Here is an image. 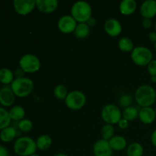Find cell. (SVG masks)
<instances>
[{"mask_svg":"<svg viewBox=\"0 0 156 156\" xmlns=\"http://www.w3.org/2000/svg\"><path fill=\"white\" fill-rule=\"evenodd\" d=\"M134 99L141 108L152 107L156 101V91L152 85H142L136 88L134 93Z\"/></svg>","mask_w":156,"mask_h":156,"instance_id":"6da1fadb","label":"cell"},{"mask_svg":"<svg viewBox=\"0 0 156 156\" xmlns=\"http://www.w3.org/2000/svg\"><path fill=\"white\" fill-rule=\"evenodd\" d=\"M14 152L19 156H30L36 154V141L31 137L21 136L17 139L14 143Z\"/></svg>","mask_w":156,"mask_h":156,"instance_id":"7a4b0ae2","label":"cell"},{"mask_svg":"<svg viewBox=\"0 0 156 156\" xmlns=\"http://www.w3.org/2000/svg\"><path fill=\"white\" fill-rule=\"evenodd\" d=\"M10 87L16 97L26 98L33 92L34 83L30 78L22 77L15 79Z\"/></svg>","mask_w":156,"mask_h":156,"instance_id":"3957f363","label":"cell"},{"mask_svg":"<svg viewBox=\"0 0 156 156\" xmlns=\"http://www.w3.org/2000/svg\"><path fill=\"white\" fill-rule=\"evenodd\" d=\"M70 15L78 23H86L92 16V8L87 2L78 1L72 6Z\"/></svg>","mask_w":156,"mask_h":156,"instance_id":"277c9868","label":"cell"},{"mask_svg":"<svg viewBox=\"0 0 156 156\" xmlns=\"http://www.w3.org/2000/svg\"><path fill=\"white\" fill-rule=\"evenodd\" d=\"M131 59L135 65L139 66H147L153 59L152 50L144 46L135 47L130 54Z\"/></svg>","mask_w":156,"mask_h":156,"instance_id":"5b68a950","label":"cell"},{"mask_svg":"<svg viewBox=\"0 0 156 156\" xmlns=\"http://www.w3.org/2000/svg\"><path fill=\"white\" fill-rule=\"evenodd\" d=\"M101 117L103 121L108 124H117L122 118V111L120 107L114 104L105 105L101 110Z\"/></svg>","mask_w":156,"mask_h":156,"instance_id":"8992f818","label":"cell"},{"mask_svg":"<svg viewBox=\"0 0 156 156\" xmlns=\"http://www.w3.org/2000/svg\"><path fill=\"white\" fill-rule=\"evenodd\" d=\"M19 68L24 71V73L33 74L39 71L41 68V60L39 58L32 53H27L23 55L20 59Z\"/></svg>","mask_w":156,"mask_h":156,"instance_id":"52a82bcc","label":"cell"},{"mask_svg":"<svg viewBox=\"0 0 156 156\" xmlns=\"http://www.w3.org/2000/svg\"><path fill=\"white\" fill-rule=\"evenodd\" d=\"M87 98L85 93L79 90L69 91L65 99L66 106L72 111H79L85 107Z\"/></svg>","mask_w":156,"mask_h":156,"instance_id":"ba28073f","label":"cell"},{"mask_svg":"<svg viewBox=\"0 0 156 156\" xmlns=\"http://www.w3.org/2000/svg\"><path fill=\"white\" fill-rule=\"evenodd\" d=\"M78 22L71 15H65L61 16L57 21V27L59 31L65 34L74 33Z\"/></svg>","mask_w":156,"mask_h":156,"instance_id":"9c48e42d","label":"cell"},{"mask_svg":"<svg viewBox=\"0 0 156 156\" xmlns=\"http://www.w3.org/2000/svg\"><path fill=\"white\" fill-rule=\"evenodd\" d=\"M13 7L18 15L26 16L36 8V0H15Z\"/></svg>","mask_w":156,"mask_h":156,"instance_id":"30bf717a","label":"cell"},{"mask_svg":"<svg viewBox=\"0 0 156 156\" xmlns=\"http://www.w3.org/2000/svg\"><path fill=\"white\" fill-rule=\"evenodd\" d=\"M104 29L108 35L111 37H116L120 36L121 34L123 27L120 21L114 18H109L105 21L104 24Z\"/></svg>","mask_w":156,"mask_h":156,"instance_id":"8fae6325","label":"cell"},{"mask_svg":"<svg viewBox=\"0 0 156 156\" xmlns=\"http://www.w3.org/2000/svg\"><path fill=\"white\" fill-rule=\"evenodd\" d=\"M94 156H113L114 151L111 149L109 142L105 140H98L93 146Z\"/></svg>","mask_w":156,"mask_h":156,"instance_id":"7c38bea8","label":"cell"},{"mask_svg":"<svg viewBox=\"0 0 156 156\" xmlns=\"http://www.w3.org/2000/svg\"><path fill=\"white\" fill-rule=\"evenodd\" d=\"M15 98L11 87L5 86L0 89V105L4 108L12 107L15 101Z\"/></svg>","mask_w":156,"mask_h":156,"instance_id":"4fadbf2b","label":"cell"},{"mask_svg":"<svg viewBox=\"0 0 156 156\" xmlns=\"http://www.w3.org/2000/svg\"><path fill=\"white\" fill-rule=\"evenodd\" d=\"M140 15L143 18H149L156 16V1L155 0H146L140 7Z\"/></svg>","mask_w":156,"mask_h":156,"instance_id":"5bb4252c","label":"cell"},{"mask_svg":"<svg viewBox=\"0 0 156 156\" xmlns=\"http://www.w3.org/2000/svg\"><path fill=\"white\" fill-rule=\"evenodd\" d=\"M140 122L145 125L152 124L156 120L155 108L152 107L141 108L139 111V117Z\"/></svg>","mask_w":156,"mask_h":156,"instance_id":"9a60e30c","label":"cell"},{"mask_svg":"<svg viewBox=\"0 0 156 156\" xmlns=\"http://www.w3.org/2000/svg\"><path fill=\"white\" fill-rule=\"evenodd\" d=\"M57 0H36V8L44 14H52L57 9Z\"/></svg>","mask_w":156,"mask_h":156,"instance_id":"2e32d148","label":"cell"},{"mask_svg":"<svg viewBox=\"0 0 156 156\" xmlns=\"http://www.w3.org/2000/svg\"><path fill=\"white\" fill-rule=\"evenodd\" d=\"M137 3L135 0H123L119 5V11L124 16H129L136 12Z\"/></svg>","mask_w":156,"mask_h":156,"instance_id":"e0dca14e","label":"cell"},{"mask_svg":"<svg viewBox=\"0 0 156 156\" xmlns=\"http://www.w3.org/2000/svg\"><path fill=\"white\" fill-rule=\"evenodd\" d=\"M109 144L113 151L120 152L127 148V141L126 138L120 135H115L109 140Z\"/></svg>","mask_w":156,"mask_h":156,"instance_id":"ac0fdd59","label":"cell"},{"mask_svg":"<svg viewBox=\"0 0 156 156\" xmlns=\"http://www.w3.org/2000/svg\"><path fill=\"white\" fill-rule=\"evenodd\" d=\"M17 136V131L13 126H8L0 130V140L3 143H11L15 139Z\"/></svg>","mask_w":156,"mask_h":156,"instance_id":"d6986e66","label":"cell"},{"mask_svg":"<svg viewBox=\"0 0 156 156\" xmlns=\"http://www.w3.org/2000/svg\"><path fill=\"white\" fill-rule=\"evenodd\" d=\"M91 34V27L86 23H78L74 34L78 39H86Z\"/></svg>","mask_w":156,"mask_h":156,"instance_id":"ffe728a7","label":"cell"},{"mask_svg":"<svg viewBox=\"0 0 156 156\" xmlns=\"http://www.w3.org/2000/svg\"><path fill=\"white\" fill-rule=\"evenodd\" d=\"M53 143V140L50 136L47 134H42L36 140V145L37 149L41 151H46L50 148Z\"/></svg>","mask_w":156,"mask_h":156,"instance_id":"44dd1931","label":"cell"},{"mask_svg":"<svg viewBox=\"0 0 156 156\" xmlns=\"http://www.w3.org/2000/svg\"><path fill=\"white\" fill-rule=\"evenodd\" d=\"M9 112L11 120H14V121L19 122L23 119H24L25 110L23 107L20 106V105H15V106L12 107Z\"/></svg>","mask_w":156,"mask_h":156,"instance_id":"7402d4cb","label":"cell"},{"mask_svg":"<svg viewBox=\"0 0 156 156\" xmlns=\"http://www.w3.org/2000/svg\"><path fill=\"white\" fill-rule=\"evenodd\" d=\"M15 79V74L10 69H0V83L6 85H11Z\"/></svg>","mask_w":156,"mask_h":156,"instance_id":"603a6c76","label":"cell"},{"mask_svg":"<svg viewBox=\"0 0 156 156\" xmlns=\"http://www.w3.org/2000/svg\"><path fill=\"white\" fill-rule=\"evenodd\" d=\"M118 48L124 53H131L135 48L133 41L127 37H121L118 41Z\"/></svg>","mask_w":156,"mask_h":156,"instance_id":"cb8c5ba5","label":"cell"},{"mask_svg":"<svg viewBox=\"0 0 156 156\" xmlns=\"http://www.w3.org/2000/svg\"><path fill=\"white\" fill-rule=\"evenodd\" d=\"M144 148L140 143H132L126 148V156H143Z\"/></svg>","mask_w":156,"mask_h":156,"instance_id":"d4e9b609","label":"cell"},{"mask_svg":"<svg viewBox=\"0 0 156 156\" xmlns=\"http://www.w3.org/2000/svg\"><path fill=\"white\" fill-rule=\"evenodd\" d=\"M139 111L140 110L135 106H130L123 109L122 111V117L129 122L133 121L139 117Z\"/></svg>","mask_w":156,"mask_h":156,"instance_id":"484cf974","label":"cell"},{"mask_svg":"<svg viewBox=\"0 0 156 156\" xmlns=\"http://www.w3.org/2000/svg\"><path fill=\"white\" fill-rule=\"evenodd\" d=\"M11 121L9 111L3 107H0V130L10 126Z\"/></svg>","mask_w":156,"mask_h":156,"instance_id":"4316f807","label":"cell"},{"mask_svg":"<svg viewBox=\"0 0 156 156\" xmlns=\"http://www.w3.org/2000/svg\"><path fill=\"white\" fill-rule=\"evenodd\" d=\"M114 133H115V129L114 127V125L105 123L101 129V139L107 141H109L112 137H114L115 136Z\"/></svg>","mask_w":156,"mask_h":156,"instance_id":"83f0119b","label":"cell"},{"mask_svg":"<svg viewBox=\"0 0 156 156\" xmlns=\"http://www.w3.org/2000/svg\"><path fill=\"white\" fill-rule=\"evenodd\" d=\"M68 94V88L63 84H59L53 89V94H54L55 98L58 100L65 101Z\"/></svg>","mask_w":156,"mask_h":156,"instance_id":"f1b7e54d","label":"cell"},{"mask_svg":"<svg viewBox=\"0 0 156 156\" xmlns=\"http://www.w3.org/2000/svg\"><path fill=\"white\" fill-rule=\"evenodd\" d=\"M18 127L22 133H29L33 129V123L29 119H23L18 123Z\"/></svg>","mask_w":156,"mask_h":156,"instance_id":"f546056e","label":"cell"},{"mask_svg":"<svg viewBox=\"0 0 156 156\" xmlns=\"http://www.w3.org/2000/svg\"><path fill=\"white\" fill-rule=\"evenodd\" d=\"M133 101V96L131 94H124L120 96V98H119V106H120V108L125 109L128 107L132 106Z\"/></svg>","mask_w":156,"mask_h":156,"instance_id":"4dcf8cb0","label":"cell"},{"mask_svg":"<svg viewBox=\"0 0 156 156\" xmlns=\"http://www.w3.org/2000/svg\"><path fill=\"white\" fill-rule=\"evenodd\" d=\"M147 71L150 77H156V59H153L148 64Z\"/></svg>","mask_w":156,"mask_h":156,"instance_id":"1f68e13d","label":"cell"},{"mask_svg":"<svg viewBox=\"0 0 156 156\" xmlns=\"http://www.w3.org/2000/svg\"><path fill=\"white\" fill-rule=\"evenodd\" d=\"M129 122L128 121V120H125V119L123 118V117H122V118L120 120V121L117 123V126H118V127L121 129H127L128 126H129Z\"/></svg>","mask_w":156,"mask_h":156,"instance_id":"d6a6232c","label":"cell"},{"mask_svg":"<svg viewBox=\"0 0 156 156\" xmlns=\"http://www.w3.org/2000/svg\"><path fill=\"white\" fill-rule=\"evenodd\" d=\"M142 25H143L144 29H150L152 26V19H149V18H143V21H142Z\"/></svg>","mask_w":156,"mask_h":156,"instance_id":"836d02e7","label":"cell"},{"mask_svg":"<svg viewBox=\"0 0 156 156\" xmlns=\"http://www.w3.org/2000/svg\"><path fill=\"white\" fill-rule=\"evenodd\" d=\"M0 156H9V152L6 147L0 144Z\"/></svg>","mask_w":156,"mask_h":156,"instance_id":"e575fe53","label":"cell"},{"mask_svg":"<svg viewBox=\"0 0 156 156\" xmlns=\"http://www.w3.org/2000/svg\"><path fill=\"white\" fill-rule=\"evenodd\" d=\"M86 24H88L90 27H94V26L96 25V24H97V21H96L95 18H94L93 16H91V18H90L89 19L86 21Z\"/></svg>","mask_w":156,"mask_h":156,"instance_id":"d590c367","label":"cell"},{"mask_svg":"<svg viewBox=\"0 0 156 156\" xmlns=\"http://www.w3.org/2000/svg\"><path fill=\"white\" fill-rule=\"evenodd\" d=\"M14 74H15V79H18V78H22V77H24V71H23L21 69H17L16 71L14 73Z\"/></svg>","mask_w":156,"mask_h":156,"instance_id":"8d00e7d4","label":"cell"},{"mask_svg":"<svg viewBox=\"0 0 156 156\" xmlns=\"http://www.w3.org/2000/svg\"><path fill=\"white\" fill-rule=\"evenodd\" d=\"M149 40L151 42H153L154 44L156 43V31H151L149 32V35H148Z\"/></svg>","mask_w":156,"mask_h":156,"instance_id":"74e56055","label":"cell"},{"mask_svg":"<svg viewBox=\"0 0 156 156\" xmlns=\"http://www.w3.org/2000/svg\"><path fill=\"white\" fill-rule=\"evenodd\" d=\"M151 143L156 148V129L152 132L151 135Z\"/></svg>","mask_w":156,"mask_h":156,"instance_id":"f35d334b","label":"cell"},{"mask_svg":"<svg viewBox=\"0 0 156 156\" xmlns=\"http://www.w3.org/2000/svg\"><path fill=\"white\" fill-rule=\"evenodd\" d=\"M54 156H68L66 155V154L65 153H62V152H59V153H57Z\"/></svg>","mask_w":156,"mask_h":156,"instance_id":"ab89813d","label":"cell"},{"mask_svg":"<svg viewBox=\"0 0 156 156\" xmlns=\"http://www.w3.org/2000/svg\"><path fill=\"white\" fill-rule=\"evenodd\" d=\"M30 156H40V155H37V154H34V155H30Z\"/></svg>","mask_w":156,"mask_h":156,"instance_id":"60d3db41","label":"cell"},{"mask_svg":"<svg viewBox=\"0 0 156 156\" xmlns=\"http://www.w3.org/2000/svg\"><path fill=\"white\" fill-rule=\"evenodd\" d=\"M155 31H156V21H155Z\"/></svg>","mask_w":156,"mask_h":156,"instance_id":"b9f144b4","label":"cell"},{"mask_svg":"<svg viewBox=\"0 0 156 156\" xmlns=\"http://www.w3.org/2000/svg\"><path fill=\"white\" fill-rule=\"evenodd\" d=\"M154 47H155V50H156V43L155 44H154Z\"/></svg>","mask_w":156,"mask_h":156,"instance_id":"7bdbcfd3","label":"cell"},{"mask_svg":"<svg viewBox=\"0 0 156 156\" xmlns=\"http://www.w3.org/2000/svg\"><path fill=\"white\" fill-rule=\"evenodd\" d=\"M155 114H156V106H155Z\"/></svg>","mask_w":156,"mask_h":156,"instance_id":"ee69618b","label":"cell"},{"mask_svg":"<svg viewBox=\"0 0 156 156\" xmlns=\"http://www.w3.org/2000/svg\"><path fill=\"white\" fill-rule=\"evenodd\" d=\"M155 83H156V82H155Z\"/></svg>","mask_w":156,"mask_h":156,"instance_id":"f6af8a7d","label":"cell"}]
</instances>
